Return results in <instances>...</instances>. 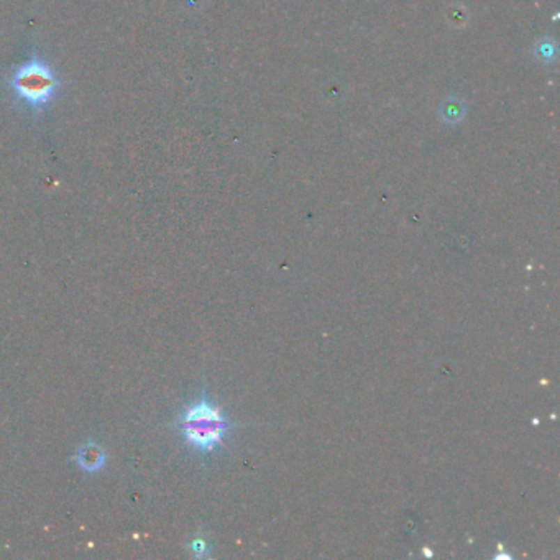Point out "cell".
<instances>
[{"instance_id": "obj_1", "label": "cell", "mask_w": 560, "mask_h": 560, "mask_svg": "<svg viewBox=\"0 0 560 560\" xmlns=\"http://www.w3.org/2000/svg\"><path fill=\"white\" fill-rule=\"evenodd\" d=\"M176 428L191 447L201 453L217 451L233 428V422L227 419L222 410L209 396L203 393L178 417Z\"/></svg>"}, {"instance_id": "obj_2", "label": "cell", "mask_w": 560, "mask_h": 560, "mask_svg": "<svg viewBox=\"0 0 560 560\" xmlns=\"http://www.w3.org/2000/svg\"><path fill=\"white\" fill-rule=\"evenodd\" d=\"M13 87L22 99L35 107H40L53 98L58 81L47 64L35 59L18 68L13 76Z\"/></svg>"}, {"instance_id": "obj_3", "label": "cell", "mask_w": 560, "mask_h": 560, "mask_svg": "<svg viewBox=\"0 0 560 560\" xmlns=\"http://www.w3.org/2000/svg\"><path fill=\"white\" fill-rule=\"evenodd\" d=\"M76 462L82 470L86 472H95L99 470L100 467L104 465L105 456L104 452L100 451V447L94 442H87L84 445H81L76 452Z\"/></svg>"}, {"instance_id": "obj_4", "label": "cell", "mask_w": 560, "mask_h": 560, "mask_svg": "<svg viewBox=\"0 0 560 560\" xmlns=\"http://www.w3.org/2000/svg\"><path fill=\"white\" fill-rule=\"evenodd\" d=\"M191 549H192V552H194L196 557H204V555H208V552H209L208 543H205L204 539H201V537H197V539L192 540Z\"/></svg>"}]
</instances>
